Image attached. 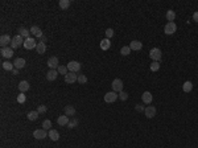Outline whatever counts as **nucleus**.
Returning a JSON list of instances; mask_svg holds the SVG:
<instances>
[{"mask_svg":"<svg viewBox=\"0 0 198 148\" xmlns=\"http://www.w3.org/2000/svg\"><path fill=\"white\" fill-rule=\"evenodd\" d=\"M149 57L153 61H156V62H160L161 57H163V53H161V50L158 48H153L149 50Z\"/></svg>","mask_w":198,"mask_h":148,"instance_id":"obj_1","label":"nucleus"},{"mask_svg":"<svg viewBox=\"0 0 198 148\" xmlns=\"http://www.w3.org/2000/svg\"><path fill=\"white\" fill-rule=\"evenodd\" d=\"M21 45H24V40H23V37H21L20 34L12 37V43H11V48L12 49H17V48H20Z\"/></svg>","mask_w":198,"mask_h":148,"instance_id":"obj_2","label":"nucleus"},{"mask_svg":"<svg viewBox=\"0 0 198 148\" xmlns=\"http://www.w3.org/2000/svg\"><path fill=\"white\" fill-rule=\"evenodd\" d=\"M112 91H115V93H120V91H123V81L120 80V78H115L114 81H112Z\"/></svg>","mask_w":198,"mask_h":148,"instance_id":"obj_3","label":"nucleus"},{"mask_svg":"<svg viewBox=\"0 0 198 148\" xmlns=\"http://www.w3.org/2000/svg\"><path fill=\"white\" fill-rule=\"evenodd\" d=\"M38 43H36V40L33 38V37H29V38H25L24 40V48L28 49V50H31V49H36V46H37Z\"/></svg>","mask_w":198,"mask_h":148,"instance_id":"obj_4","label":"nucleus"},{"mask_svg":"<svg viewBox=\"0 0 198 148\" xmlns=\"http://www.w3.org/2000/svg\"><path fill=\"white\" fill-rule=\"evenodd\" d=\"M118 98H119V94H116L115 91H110V93H106V94H104V102L106 103H114Z\"/></svg>","mask_w":198,"mask_h":148,"instance_id":"obj_5","label":"nucleus"},{"mask_svg":"<svg viewBox=\"0 0 198 148\" xmlns=\"http://www.w3.org/2000/svg\"><path fill=\"white\" fill-rule=\"evenodd\" d=\"M67 69H69V71H72V73H78V71L81 70V64L78 62V61H70V62L67 64Z\"/></svg>","mask_w":198,"mask_h":148,"instance_id":"obj_6","label":"nucleus"},{"mask_svg":"<svg viewBox=\"0 0 198 148\" xmlns=\"http://www.w3.org/2000/svg\"><path fill=\"white\" fill-rule=\"evenodd\" d=\"M176 31H177V25H176L174 21H172V23H167V25H165V28H164L165 34H173Z\"/></svg>","mask_w":198,"mask_h":148,"instance_id":"obj_7","label":"nucleus"},{"mask_svg":"<svg viewBox=\"0 0 198 148\" xmlns=\"http://www.w3.org/2000/svg\"><path fill=\"white\" fill-rule=\"evenodd\" d=\"M0 53H1V56H3L4 58H12L13 57V49L11 48V46H7V48H1V50H0Z\"/></svg>","mask_w":198,"mask_h":148,"instance_id":"obj_8","label":"nucleus"},{"mask_svg":"<svg viewBox=\"0 0 198 148\" xmlns=\"http://www.w3.org/2000/svg\"><path fill=\"white\" fill-rule=\"evenodd\" d=\"M33 136L38 140H42L48 136V132H46V130H44V128H41V130H35V131H33Z\"/></svg>","mask_w":198,"mask_h":148,"instance_id":"obj_9","label":"nucleus"},{"mask_svg":"<svg viewBox=\"0 0 198 148\" xmlns=\"http://www.w3.org/2000/svg\"><path fill=\"white\" fill-rule=\"evenodd\" d=\"M77 80H78V74L72 73V71H69V73H67V74L65 75V82H66V83H69V85L74 83Z\"/></svg>","mask_w":198,"mask_h":148,"instance_id":"obj_10","label":"nucleus"},{"mask_svg":"<svg viewBox=\"0 0 198 148\" xmlns=\"http://www.w3.org/2000/svg\"><path fill=\"white\" fill-rule=\"evenodd\" d=\"M144 114H145L147 118H153L156 117V107L155 106H148V107H145V110H144Z\"/></svg>","mask_w":198,"mask_h":148,"instance_id":"obj_11","label":"nucleus"},{"mask_svg":"<svg viewBox=\"0 0 198 148\" xmlns=\"http://www.w3.org/2000/svg\"><path fill=\"white\" fill-rule=\"evenodd\" d=\"M11 43H12V38L9 37V34H3V36L0 37V45H1V48H7L8 44Z\"/></svg>","mask_w":198,"mask_h":148,"instance_id":"obj_12","label":"nucleus"},{"mask_svg":"<svg viewBox=\"0 0 198 148\" xmlns=\"http://www.w3.org/2000/svg\"><path fill=\"white\" fill-rule=\"evenodd\" d=\"M58 64H60V62H58V58H57V57H50V58L48 60L49 69H54V70H57L58 66H60Z\"/></svg>","mask_w":198,"mask_h":148,"instance_id":"obj_13","label":"nucleus"},{"mask_svg":"<svg viewBox=\"0 0 198 148\" xmlns=\"http://www.w3.org/2000/svg\"><path fill=\"white\" fill-rule=\"evenodd\" d=\"M129 48H131V50H141L143 49V44L138 40H133L129 43Z\"/></svg>","mask_w":198,"mask_h":148,"instance_id":"obj_14","label":"nucleus"},{"mask_svg":"<svg viewBox=\"0 0 198 148\" xmlns=\"http://www.w3.org/2000/svg\"><path fill=\"white\" fill-rule=\"evenodd\" d=\"M58 77V71L54 69H49V71L46 73V80L48 81H54Z\"/></svg>","mask_w":198,"mask_h":148,"instance_id":"obj_15","label":"nucleus"},{"mask_svg":"<svg viewBox=\"0 0 198 148\" xmlns=\"http://www.w3.org/2000/svg\"><path fill=\"white\" fill-rule=\"evenodd\" d=\"M141 99H143V102H144V103H147V105H149V103L152 102L153 97H152V94H151L149 91H145V93H143V95H141Z\"/></svg>","mask_w":198,"mask_h":148,"instance_id":"obj_16","label":"nucleus"},{"mask_svg":"<svg viewBox=\"0 0 198 148\" xmlns=\"http://www.w3.org/2000/svg\"><path fill=\"white\" fill-rule=\"evenodd\" d=\"M29 87H31V85H29L28 81H21V82L19 83V90H20L21 93H25V91H28Z\"/></svg>","mask_w":198,"mask_h":148,"instance_id":"obj_17","label":"nucleus"},{"mask_svg":"<svg viewBox=\"0 0 198 148\" xmlns=\"http://www.w3.org/2000/svg\"><path fill=\"white\" fill-rule=\"evenodd\" d=\"M48 136L50 138V139L53 140V142H57L58 139H60V134H58L57 130H49L48 132Z\"/></svg>","mask_w":198,"mask_h":148,"instance_id":"obj_18","label":"nucleus"},{"mask_svg":"<svg viewBox=\"0 0 198 148\" xmlns=\"http://www.w3.org/2000/svg\"><path fill=\"white\" fill-rule=\"evenodd\" d=\"M13 66L15 69H23L25 66V60L24 58H16L13 62Z\"/></svg>","mask_w":198,"mask_h":148,"instance_id":"obj_19","label":"nucleus"},{"mask_svg":"<svg viewBox=\"0 0 198 148\" xmlns=\"http://www.w3.org/2000/svg\"><path fill=\"white\" fill-rule=\"evenodd\" d=\"M65 115L66 117H74L75 115V108L73 106H65Z\"/></svg>","mask_w":198,"mask_h":148,"instance_id":"obj_20","label":"nucleus"},{"mask_svg":"<svg viewBox=\"0 0 198 148\" xmlns=\"http://www.w3.org/2000/svg\"><path fill=\"white\" fill-rule=\"evenodd\" d=\"M69 117H66V115H61V117H58L57 119V123L60 126H67V123H69Z\"/></svg>","mask_w":198,"mask_h":148,"instance_id":"obj_21","label":"nucleus"},{"mask_svg":"<svg viewBox=\"0 0 198 148\" xmlns=\"http://www.w3.org/2000/svg\"><path fill=\"white\" fill-rule=\"evenodd\" d=\"M31 33H33L36 37H38V38H41V37H42V32H41V29L38 28L37 25L32 27V28H31Z\"/></svg>","mask_w":198,"mask_h":148,"instance_id":"obj_22","label":"nucleus"},{"mask_svg":"<svg viewBox=\"0 0 198 148\" xmlns=\"http://www.w3.org/2000/svg\"><path fill=\"white\" fill-rule=\"evenodd\" d=\"M101 48L103 49V50H108V49L111 48V41H110V38H104V40L101 41Z\"/></svg>","mask_w":198,"mask_h":148,"instance_id":"obj_23","label":"nucleus"},{"mask_svg":"<svg viewBox=\"0 0 198 148\" xmlns=\"http://www.w3.org/2000/svg\"><path fill=\"white\" fill-rule=\"evenodd\" d=\"M36 50H37V53L38 54H44L46 52V45H45V43H38L37 44V46H36Z\"/></svg>","mask_w":198,"mask_h":148,"instance_id":"obj_24","label":"nucleus"},{"mask_svg":"<svg viewBox=\"0 0 198 148\" xmlns=\"http://www.w3.org/2000/svg\"><path fill=\"white\" fill-rule=\"evenodd\" d=\"M29 33H31V29H26V28L19 29V34H20L23 38H29Z\"/></svg>","mask_w":198,"mask_h":148,"instance_id":"obj_25","label":"nucleus"},{"mask_svg":"<svg viewBox=\"0 0 198 148\" xmlns=\"http://www.w3.org/2000/svg\"><path fill=\"white\" fill-rule=\"evenodd\" d=\"M1 68L4 69V70H8V71H12L15 69V66H13V64L12 62H9V61H6V62H3L1 64Z\"/></svg>","mask_w":198,"mask_h":148,"instance_id":"obj_26","label":"nucleus"},{"mask_svg":"<svg viewBox=\"0 0 198 148\" xmlns=\"http://www.w3.org/2000/svg\"><path fill=\"white\" fill-rule=\"evenodd\" d=\"M174 19H176V12L172 11V9L167 11V20L169 21V23H172V21H174Z\"/></svg>","mask_w":198,"mask_h":148,"instance_id":"obj_27","label":"nucleus"},{"mask_svg":"<svg viewBox=\"0 0 198 148\" xmlns=\"http://www.w3.org/2000/svg\"><path fill=\"white\" fill-rule=\"evenodd\" d=\"M192 89H193V83L190 82V81H186V82L182 85V90H184L185 93H190Z\"/></svg>","mask_w":198,"mask_h":148,"instance_id":"obj_28","label":"nucleus"},{"mask_svg":"<svg viewBox=\"0 0 198 148\" xmlns=\"http://www.w3.org/2000/svg\"><path fill=\"white\" fill-rule=\"evenodd\" d=\"M38 111H31V112H28V119L29 120H37V118H38Z\"/></svg>","mask_w":198,"mask_h":148,"instance_id":"obj_29","label":"nucleus"},{"mask_svg":"<svg viewBox=\"0 0 198 148\" xmlns=\"http://www.w3.org/2000/svg\"><path fill=\"white\" fill-rule=\"evenodd\" d=\"M58 4H60L61 9H67L70 7V0H61Z\"/></svg>","mask_w":198,"mask_h":148,"instance_id":"obj_30","label":"nucleus"},{"mask_svg":"<svg viewBox=\"0 0 198 148\" xmlns=\"http://www.w3.org/2000/svg\"><path fill=\"white\" fill-rule=\"evenodd\" d=\"M69 69H67V66H62V65H60L58 66V69H57V71H58V74H63V75H66V74L69 73Z\"/></svg>","mask_w":198,"mask_h":148,"instance_id":"obj_31","label":"nucleus"},{"mask_svg":"<svg viewBox=\"0 0 198 148\" xmlns=\"http://www.w3.org/2000/svg\"><path fill=\"white\" fill-rule=\"evenodd\" d=\"M129 53H131V48H129V45L128 46H123V48L120 49V54H122V56H128Z\"/></svg>","mask_w":198,"mask_h":148,"instance_id":"obj_32","label":"nucleus"},{"mask_svg":"<svg viewBox=\"0 0 198 148\" xmlns=\"http://www.w3.org/2000/svg\"><path fill=\"white\" fill-rule=\"evenodd\" d=\"M50 127H52V122H50L49 119L44 120V122H42V128H44V130H52Z\"/></svg>","mask_w":198,"mask_h":148,"instance_id":"obj_33","label":"nucleus"},{"mask_svg":"<svg viewBox=\"0 0 198 148\" xmlns=\"http://www.w3.org/2000/svg\"><path fill=\"white\" fill-rule=\"evenodd\" d=\"M78 82L81 83V85H85V83L87 82V77L86 75H83V74H79V75H78Z\"/></svg>","mask_w":198,"mask_h":148,"instance_id":"obj_34","label":"nucleus"},{"mask_svg":"<svg viewBox=\"0 0 198 148\" xmlns=\"http://www.w3.org/2000/svg\"><path fill=\"white\" fill-rule=\"evenodd\" d=\"M77 126H78V119H74V118L67 123V127L69 128H74V127H77Z\"/></svg>","mask_w":198,"mask_h":148,"instance_id":"obj_35","label":"nucleus"},{"mask_svg":"<svg viewBox=\"0 0 198 148\" xmlns=\"http://www.w3.org/2000/svg\"><path fill=\"white\" fill-rule=\"evenodd\" d=\"M158 69H160V64L156 62V61H153V62L151 64V70H152V71H157Z\"/></svg>","mask_w":198,"mask_h":148,"instance_id":"obj_36","label":"nucleus"},{"mask_svg":"<svg viewBox=\"0 0 198 148\" xmlns=\"http://www.w3.org/2000/svg\"><path fill=\"white\" fill-rule=\"evenodd\" d=\"M25 101H26L25 94H24V93H20V94H19V97H17V102L19 103H24Z\"/></svg>","mask_w":198,"mask_h":148,"instance_id":"obj_37","label":"nucleus"},{"mask_svg":"<svg viewBox=\"0 0 198 148\" xmlns=\"http://www.w3.org/2000/svg\"><path fill=\"white\" fill-rule=\"evenodd\" d=\"M119 99L127 101V99H128V94H127L126 91H120V93H119Z\"/></svg>","mask_w":198,"mask_h":148,"instance_id":"obj_38","label":"nucleus"},{"mask_svg":"<svg viewBox=\"0 0 198 148\" xmlns=\"http://www.w3.org/2000/svg\"><path fill=\"white\" fill-rule=\"evenodd\" d=\"M37 111H38V114H45L46 111H48V108H46V106H44V105H41V106H38V108H37Z\"/></svg>","mask_w":198,"mask_h":148,"instance_id":"obj_39","label":"nucleus"},{"mask_svg":"<svg viewBox=\"0 0 198 148\" xmlns=\"http://www.w3.org/2000/svg\"><path fill=\"white\" fill-rule=\"evenodd\" d=\"M112 36H114V29H112V28L106 29V37H107V38H111Z\"/></svg>","mask_w":198,"mask_h":148,"instance_id":"obj_40","label":"nucleus"},{"mask_svg":"<svg viewBox=\"0 0 198 148\" xmlns=\"http://www.w3.org/2000/svg\"><path fill=\"white\" fill-rule=\"evenodd\" d=\"M135 108H136V111H139V112H141V111L145 110V108H144L141 105H136V107H135Z\"/></svg>","mask_w":198,"mask_h":148,"instance_id":"obj_41","label":"nucleus"},{"mask_svg":"<svg viewBox=\"0 0 198 148\" xmlns=\"http://www.w3.org/2000/svg\"><path fill=\"white\" fill-rule=\"evenodd\" d=\"M193 20H194V21H197V23H198V11L193 13Z\"/></svg>","mask_w":198,"mask_h":148,"instance_id":"obj_42","label":"nucleus"},{"mask_svg":"<svg viewBox=\"0 0 198 148\" xmlns=\"http://www.w3.org/2000/svg\"><path fill=\"white\" fill-rule=\"evenodd\" d=\"M17 73H19V69H13V70H12V74H15V75H16Z\"/></svg>","mask_w":198,"mask_h":148,"instance_id":"obj_43","label":"nucleus"},{"mask_svg":"<svg viewBox=\"0 0 198 148\" xmlns=\"http://www.w3.org/2000/svg\"><path fill=\"white\" fill-rule=\"evenodd\" d=\"M45 41H46V37H41V43H45Z\"/></svg>","mask_w":198,"mask_h":148,"instance_id":"obj_44","label":"nucleus"}]
</instances>
